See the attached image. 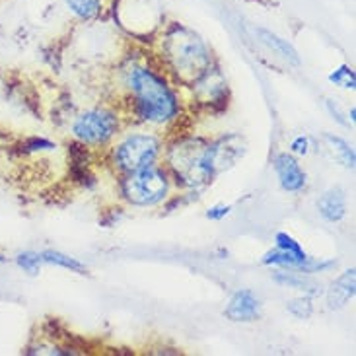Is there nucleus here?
I'll return each instance as SVG.
<instances>
[{"instance_id": "6ab92c4d", "label": "nucleus", "mask_w": 356, "mask_h": 356, "mask_svg": "<svg viewBox=\"0 0 356 356\" xmlns=\"http://www.w3.org/2000/svg\"><path fill=\"white\" fill-rule=\"evenodd\" d=\"M286 309H289L294 318L308 319L309 316L314 314V300H312V296H308V294H304V296L290 300L289 304H286Z\"/></svg>"}, {"instance_id": "f03ea898", "label": "nucleus", "mask_w": 356, "mask_h": 356, "mask_svg": "<svg viewBox=\"0 0 356 356\" xmlns=\"http://www.w3.org/2000/svg\"><path fill=\"white\" fill-rule=\"evenodd\" d=\"M127 88L133 99V113L140 123L168 125L179 117V97L164 74L146 65H131Z\"/></svg>"}, {"instance_id": "aec40b11", "label": "nucleus", "mask_w": 356, "mask_h": 356, "mask_svg": "<svg viewBox=\"0 0 356 356\" xmlns=\"http://www.w3.org/2000/svg\"><path fill=\"white\" fill-rule=\"evenodd\" d=\"M275 248L290 251V253H294V255H298V257H308V253H306L304 248L300 245V241L296 240L294 236H290L289 232H277V234H275Z\"/></svg>"}, {"instance_id": "7ed1b4c3", "label": "nucleus", "mask_w": 356, "mask_h": 356, "mask_svg": "<svg viewBox=\"0 0 356 356\" xmlns=\"http://www.w3.org/2000/svg\"><path fill=\"white\" fill-rule=\"evenodd\" d=\"M165 172L185 189H201L216 175L212 140L201 136H179L165 150Z\"/></svg>"}, {"instance_id": "6e6552de", "label": "nucleus", "mask_w": 356, "mask_h": 356, "mask_svg": "<svg viewBox=\"0 0 356 356\" xmlns=\"http://www.w3.org/2000/svg\"><path fill=\"white\" fill-rule=\"evenodd\" d=\"M273 165H275L280 187L286 193H300L306 187V181H308L306 172L302 170L300 162L292 154L280 152V154L275 156Z\"/></svg>"}, {"instance_id": "4be33fe9", "label": "nucleus", "mask_w": 356, "mask_h": 356, "mask_svg": "<svg viewBox=\"0 0 356 356\" xmlns=\"http://www.w3.org/2000/svg\"><path fill=\"white\" fill-rule=\"evenodd\" d=\"M230 212H232L230 204L218 202V204H214V207H211V209L207 211V218H209V220L220 222V220H224V218H226V216H228Z\"/></svg>"}, {"instance_id": "cd10ccee", "label": "nucleus", "mask_w": 356, "mask_h": 356, "mask_svg": "<svg viewBox=\"0 0 356 356\" xmlns=\"http://www.w3.org/2000/svg\"><path fill=\"white\" fill-rule=\"evenodd\" d=\"M109 2H115V0H109Z\"/></svg>"}, {"instance_id": "423d86ee", "label": "nucleus", "mask_w": 356, "mask_h": 356, "mask_svg": "<svg viewBox=\"0 0 356 356\" xmlns=\"http://www.w3.org/2000/svg\"><path fill=\"white\" fill-rule=\"evenodd\" d=\"M121 129V119L106 107L88 109L74 119L72 136L82 146H104L111 143Z\"/></svg>"}, {"instance_id": "f8f14e48", "label": "nucleus", "mask_w": 356, "mask_h": 356, "mask_svg": "<svg viewBox=\"0 0 356 356\" xmlns=\"http://www.w3.org/2000/svg\"><path fill=\"white\" fill-rule=\"evenodd\" d=\"M355 286H356V275L355 269L345 270L339 277L331 289L327 290V304L331 309H341L348 304V300L355 298Z\"/></svg>"}, {"instance_id": "393cba45", "label": "nucleus", "mask_w": 356, "mask_h": 356, "mask_svg": "<svg viewBox=\"0 0 356 356\" xmlns=\"http://www.w3.org/2000/svg\"><path fill=\"white\" fill-rule=\"evenodd\" d=\"M6 96V86H4V82H2V78H0V102H2V97Z\"/></svg>"}, {"instance_id": "2eb2a0df", "label": "nucleus", "mask_w": 356, "mask_h": 356, "mask_svg": "<svg viewBox=\"0 0 356 356\" xmlns=\"http://www.w3.org/2000/svg\"><path fill=\"white\" fill-rule=\"evenodd\" d=\"M41 261L47 263V265H55V267H60V269H67L70 273H78V275H86L88 269L84 263H80L76 257H70L63 251L55 250H45L41 251Z\"/></svg>"}, {"instance_id": "a878e982", "label": "nucleus", "mask_w": 356, "mask_h": 356, "mask_svg": "<svg viewBox=\"0 0 356 356\" xmlns=\"http://www.w3.org/2000/svg\"><path fill=\"white\" fill-rule=\"evenodd\" d=\"M356 109L355 107H353V109H350V113H348V119H350V123H355V119H356Z\"/></svg>"}, {"instance_id": "9d476101", "label": "nucleus", "mask_w": 356, "mask_h": 356, "mask_svg": "<svg viewBox=\"0 0 356 356\" xmlns=\"http://www.w3.org/2000/svg\"><path fill=\"white\" fill-rule=\"evenodd\" d=\"M68 14L82 24H92L109 12V0H63Z\"/></svg>"}, {"instance_id": "b1692460", "label": "nucleus", "mask_w": 356, "mask_h": 356, "mask_svg": "<svg viewBox=\"0 0 356 356\" xmlns=\"http://www.w3.org/2000/svg\"><path fill=\"white\" fill-rule=\"evenodd\" d=\"M327 109H329V113L333 115V119H337L341 125H347V119H345V115L341 113V109H339V106L335 104V102H331V99H329Z\"/></svg>"}, {"instance_id": "39448f33", "label": "nucleus", "mask_w": 356, "mask_h": 356, "mask_svg": "<svg viewBox=\"0 0 356 356\" xmlns=\"http://www.w3.org/2000/svg\"><path fill=\"white\" fill-rule=\"evenodd\" d=\"M162 154V140L150 133H135L125 136L113 148V165L121 174H133L156 164Z\"/></svg>"}, {"instance_id": "f257e3e1", "label": "nucleus", "mask_w": 356, "mask_h": 356, "mask_svg": "<svg viewBox=\"0 0 356 356\" xmlns=\"http://www.w3.org/2000/svg\"><path fill=\"white\" fill-rule=\"evenodd\" d=\"M158 41L165 70L183 86H193L214 67L209 43L181 22L164 24Z\"/></svg>"}, {"instance_id": "4468645a", "label": "nucleus", "mask_w": 356, "mask_h": 356, "mask_svg": "<svg viewBox=\"0 0 356 356\" xmlns=\"http://www.w3.org/2000/svg\"><path fill=\"white\" fill-rule=\"evenodd\" d=\"M255 35L259 38L263 45H267L270 51H275L280 58H284L290 65H300V55L296 49L292 47V43H289V39H282L277 33H273L270 29L255 28Z\"/></svg>"}, {"instance_id": "0eeeda50", "label": "nucleus", "mask_w": 356, "mask_h": 356, "mask_svg": "<svg viewBox=\"0 0 356 356\" xmlns=\"http://www.w3.org/2000/svg\"><path fill=\"white\" fill-rule=\"evenodd\" d=\"M129 2L133 4V12L131 14H135V18L131 16V18L115 19V26H119V28L127 31L129 35H133V38H143L145 35L143 28L145 26L150 28L152 35L160 33V29L164 28L165 24V14L162 4L158 0H129ZM109 12L129 14V12H123V10L111 8V4H109Z\"/></svg>"}, {"instance_id": "412c9836", "label": "nucleus", "mask_w": 356, "mask_h": 356, "mask_svg": "<svg viewBox=\"0 0 356 356\" xmlns=\"http://www.w3.org/2000/svg\"><path fill=\"white\" fill-rule=\"evenodd\" d=\"M57 145L49 138L43 136H29L22 143V152L24 154H38V152H45V150H55Z\"/></svg>"}, {"instance_id": "dca6fc26", "label": "nucleus", "mask_w": 356, "mask_h": 356, "mask_svg": "<svg viewBox=\"0 0 356 356\" xmlns=\"http://www.w3.org/2000/svg\"><path fill=\"white\" fill-rule=\"evenodd\" d=\"M323 140L327 143L329 150L333 152V156L337 158L341 164L345 165V168H355L356 164V156L355 150H353V146L348 145L347 140H343L341 136L335 135H323Z\"/></svg>"}, {"instance_id": "5701e85b", "label": "nucleus", "mask_w": 356, "mask_h": 356, "mask_svg": "<svg viewBox=\"0 0 356 356\" xmlns=\"http://www.w3.org/2000/svg\"><path fill=\"white\" fill-rule=\"evenodd\" d=\"M290 152L298 156H306L309 152V138L306 135H298L290 143Z\"/></svg>"}, {"instance_id": "bb28decb", "label": "nucleus", "mask_w": 356, "mask_h": 356, "mask_svg": "<svg viewBox=\"0 0 356 356\" xmlns=\"http://www.w3.org/2000/svg\"><path fill=\"white\" fill-rule=\"evenodd\" d=\"M4 261H6V257H4V255H0V263H4Z\"/></svg>"}, {"instance_id": "1a4fd4ad", "label": "nucleus", "mask_w": 356, "mask_h": 356, "mask_svg": "<svg viewBox=\"0 0 356 356\" xmlns=\"http://www.w3.org/2000/svg\"><path fill=\"white\" fill-rule=\"evenodd\" d=\"M224 316L236 321V323H250L259 319L261 316V302L251 290H238L232 294L228 300V306L224 309Z\"/></svg>"}, {"instance_id": "a211bd4d", "label": "nucleus", "mask_w": 356, "mask_h": 356, "mask_svg": "<svg viewBox=\"0 0 356 356\" xmlns=\"http://www.w3.org/2000/svg\"><path fill=\"white\" fill-rule=\"evenodd\" d=\"M327 80L343 90H355L356 88V74L353 67H348V65H339L337 68H333L329 72Z\"/></svg>"}, {"instance_id": "9b49d317", "label": "nucleus", "mask_w": 356, "mask_h": 356, "mask_svg": "<svg viewBox=\"0 0 356 356\" xmlns=\"http://www.w3.org/2000/svg\"><path fill=\"white\" fill-rule=\"evenodd\" d=\"M319 214L327 222H341L347 216V197L341 187H333L318 199Z\"/></svg>"}, {"instance_id": "20e7f679", "label": "nucleus", "mask_w": 356, "mask_h": 356, "mask_svg": "<svg viewBox=\"0 0 356 356\" xmlns=\"http://www.w3.org/2000/svg\"><path fill=\"white\" fill-rule=\"evenodd\" d=\"M170 179L172 177L164 168L152 164L133 174H123L119 181V191L133 207H154L168 197Z\"/></svg>"}, {"instance_id": "ddd939ff", "label": "nucleus", "mask_w": 356, "mask_h": 356, "mask_svg": "<svg viewBox=\"0 0 356 356\" xmlns=\"http://www.w3.org/2000/svg\"><path fill=\"white\" fill-rule=\"evenodd\" d=\"M273 280L279 282L280 286L300 290V292H304V294H308V296H318V294H321V286H319L318 282H314V280L309 279V275H304V273H300V270H296V273L292 269L275 270Z\"/></svg>"}, {"instance_id": "f3484780", "label": "nucleus", "mask_w": 356, "mask_h": 356, "mask_svg": "<svg viewBox=\"0 0 356 356\" xmlns=\"http://www.w3.org/2000/svg\"><path fill=\"white\" fill-rule=\"evenodd\" d=\"M14 263L18 265V269H22L24 273H28L29 277H38L39 270H41V253L39 251H19L14 257Z\"/></svg>"}]
</instances>
